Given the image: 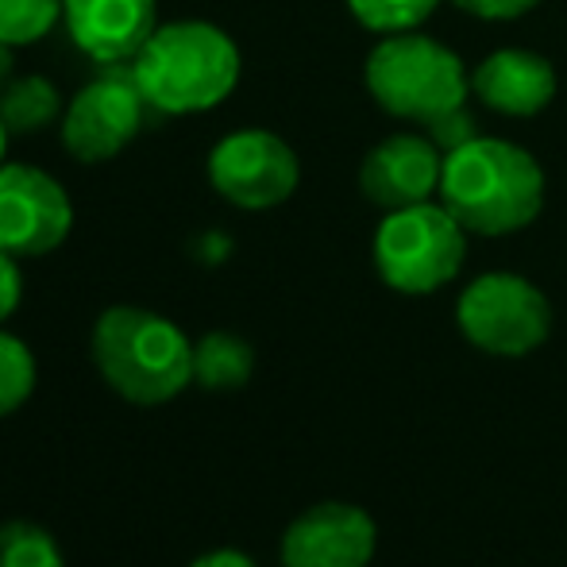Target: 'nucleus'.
<instances>
[{"label": "nucleus", "mask_w": 567, "mask_h": 567, "mask_svg": "<svg viewBox=\"0 0 567 567\" xmlns=\"http://www.w3.org/2000/svg\"><path fill=\"white\" fill-rule=\"evenodd\" d=\"M436 197L467 236H509L529 228L545 209V171L517 143L475 135L444 155Z\"/></svg>", "instance_id": "obj_1"}, {"label": "nucleus", "mask_w": 567, "mask_h": 567, "mask_svg": "<svg viewBox=\"0 0 567 567\" xmlns=\"http://www.w3.org/2000/svg\"><path fill=\"white\" fill-rule=\"evenodd\" d=\"M147 109L163 116H197L225 105L239 85V47L225 28L209 20L158 23L132 62Z\"/></svg>", "instance_id": "obj_2"}, {"label": "nucleus", "mask_w": 567, "mask_h": 567, "mask_svg": "<svg viewBox=\"0 0 567 567\" xmlns=\"http://www.w3.org/2000/svg\"><path fill=\"white\" fill-rule=\"evenodd\" d=\"M93 363L109 390L132 405H163L194 382V343L163 313L113 306L90 337Z\"/></svg>", "instance_id": "obj_3"}, {"label": "nucleus", "mask_w": 567, "mask_h": 567, "mask_svg": "<svg viewBox=\"0 0 567 567\" xmlns=\"http://www.w3.org/2000/svg\"><path fill=\"white\" fill-rule=\"evenodd\" d=\"M363 82L382 113L421 127L463 109L471 97V74L460 54L421 31L382 35L367 54Z\"/></svg>", "instance_id": "obj_4"}, {"label": "nucleus", "mask_w": 567, "mask_h": 567, "mask_svg": "<svg viewBox=\"0 0 567 567\" xmlns=\"http://www.w3.org/2000/svg\"><path fill=\"white\" fill-rule=\"evenodd\" d=\"M467 231L441 202L394 209L374 231V270L398 293H436L463 270Z\"/></svg>", "instance_id": "obj_5"}, {"label": "nucleus", "mask_w": 567, "mask_h": 567, "mask_svg": "<svg viewBox=\"0 0 567 567\" xmlns=\"http://www.w3.org/2000/svg\"><path fill=\"white\" fill-rule=\"evenodd\" d=\"M455 324L471 348L486 355L522 359L537 351L553 332V306L529 278L491 270L478 275L455 301Z\"/></svg>", "instance_id": "obj_6"}, {"label": "nucleus", "mask_w": 567, "mask_h": 567, "mask_svg": "<svg viewBox=\"0 0 567 567\" xmlns=\"http://www.w3.org/2000/svg\"><path fill=\"white\" fill-rule=\"evenodd\" d=\"M209 182L228 205L262 213L290 202L301 182V163L282 135L267 127H244L209 151Z\"/></svg>", "instance_id": "obj_7"}, {"label": "nucleus", "mask_w": 567, "mask_h": 567, "mask_svg": "<svg viewBox=\"0 0 567 567\" xmlns=\"http://www.w3.org/2000/svg\"><path fill=\"white\" fill-rule=\"evenodd\" d=\"M147 101L135 85L132 70L105 66L93 82H85L62 113V147L85 166H101L116 158L143 132Z\"/></svg>", "instance_id": "obj_8"}, {"label": "nucleus", "mask_w": 567, "mask_h": 567, "mask_svg": "<svg viewBox=\"0 0 567 567\" xmlns=\"http://www.w3.org/2000/svg\"><path fill=\"white\" fill-rule=\"evenodd\" d=\"M74 205L54 174L28 163H0V251L39 259L66 244Z\"/></svg>", "instance_id": "obj_9"}, {"label": "nucleus", "mask_w": 567, "mask_h": 567, "mask_svg": "<svg viewBox=\"0 0 567 567\" xmlns=\"http://www.w3.org/2000/svg\"><path fill=\"white\" fill-rule=\"evenodd\" d=\"M379 548V525L363 506L321 502L282 533V567H367Z\"/></svg>", "instance_id": "obj_10"}, {"label": "nucleus", "mask_w": 567, "mask_h": 567, "mask_svg": "<svg viewBox=\"0 0 567 567\" xmlns=\"http://www.w3.org/2000/svg\"><path fill=\"white\" fill-rule=\"evenodd\" d=\"M441 174L444 151L425 132H398L367 151L359 166V189L382 213H394L433 202L441 194Z\"/></svg>", "instance_id": "obj_11"}, {"label": "nucleus", "mask_w": 567, "mask_h": 567, "mask_svg": "<svg viewBox=\"0 0 567 567\" xmlns=\"http://www.w3.org/2000/svg\"><path fill=\"white\" fill-rule=\"evenodd\" d=\"M74 47L101 66H127L158 28V0H62Z\"/></svg>", "instance_id": "obj_12"}, {"label": "nucleus", "mask_w": 567, "mask_h": 567, "mask_svg": "<svg viewBox=\"0 0 567 567\" xmlns=\"http://www.w3.org/2000/svg\"><path fill=\"white\" fill-rule=\"evenodd\" d=\"M471 93L483 101L491 113L502 116H537L556 97V70L545 54L522 51V47H502L486 54L471 74Z\"/></svg>", "instance_id": "obj_13"}, {"label": "nucleus", "mask_w": 567, "mask_h": 567, "mask_svg": "<svg viewBox=\"0 0 567 567\" xmlns=\"http://www.w3.org/2000/svg\"><path fill=\"white\" fill-rule=\"evenodd\" d=\"M66 101L59 85L43 74H23L0 90V120L12 135H39L51 124H62Z\"/></svg>", "instance_id": "obj_14"}, {"label": "nucleus", "mask_w": 567, "mask_h": 567, "mask_svg": "<svg viewBox=\"0 0 567 567\" xmlns=\"http://www.w3.org/2000/svg\"><path fill=\"white\" fill-rule=\"evenodd\" d=\"M251 371H255V351H251V343L244 337H236V332H205V337L194 343L197 386L228 394V390L247 386Z\"/></svg>", "instance_id": "obj_15"}, {"label": "nucleus", "mask_w": 567, "mask_h": 567, "mask_svg": "<svg viewBox=\"0 0 567 567\" xmlns=\"http://www.w3.org/2000/svg\"><path fill=\"white\" fill-rule=\"evenodd\" d=\"M0 567H66V560L43 525L12 517L0 525Z\"/></svg>", "instance_id": "obj_16"}, {"label": "nucleus", "mask_w": 567, "mask_h": 567, "mask_svg": "<svg viewBox=\"0 0 567 567\" xmlns=\"http://www.w3.org/2000/svg\"><path fill=\"white\" fill-rule=\"evenodd\" d=\"M62 20V0H0V43L31 47Z\"/></svg>", "instance_id": "obj_17"}, {"label": "nucleus", "mask_w": 567, "mask_h": 567, "mask_svg": "<svg viewBox=\"0 0 567 567\" xmlns=\"http://www.w3.org/2000/svg\"><path fill=\"white\" fill-rule=\"evenodd\" d=\"M441 0H348V12L374 35H398L417 31Z\"/></svg>", "instance_id": "obj_18"}, {"label": "nucleus", "mask_w": 567, "mask_h": 567, "mask_svg": "<svg viewBox=\"0 0 567 567\" xmlns=\"http://www.w3.org/2000/svg\"><path fill=\"white\" fill-rule=\"evenodd\" d=\"M35 355L20 337L0 329V417L16 413L35 390Z\"/></svg>", "instance_id": "obj_19"}, {"label": "nucleus", "mask_w": 567, "mask_h": 567, "mask_svg": "<svg viewBox=\"0 0 567 567\" xmlns=\"http://www.w3.org/2000/svg\"><path fill=\"white\" fill-rule=\"evenodd\" d=\"M425 135L444 151V155H452V151H460L463 143L475 140L478 124H475V116L467 113V105H463V109H455V113H449V116L433 120V124L425 127Z\"/></svg>", "instance_id": "obj_20"}, {"label": "nucleus", "mask_w": 567, "mask_h": 567, "mask_svg": "<svg viewBox=\"0 0 567 567\" xmlns=\"http://www.w3.org/2000/svg\"><path fill=\"white\" fill-rule=\"evenodd\" d=\"M452 4L478 20H517V16H529L540 0H452Z\"/></svg>", "instance_id": "obj_21"}, {"label": "nucleus", "mask_w": 567, "mask_h": 567, "mask_svg": "<svg viewBox=\"0 0 567 567\" xmlns=\"http://www.w3.org/2000/svg\"><path fill=\"white\" fill-rule=\"evenodd\" d=\"M23 298V275H20V259L8 251H0V324L16 313Z\"/></svg>", "instance_id": "obj_22"}, {"label": "nucleus", "mask_w": 567, "mask_h": 567, "mask_svg": "<svg viewBox=\"0 0 567 567\" xmlns=\"http://www.w3.org/2000/svg\"><path fill=\"white\" fill-rule=\"evenodd\" d=\"M189 567H259L247 553H239V548H213V553L197 556Z\"/></svg>", "instance_id": "obj_23"}, {"label": "nucleus", "mask_w": 567, "mask_h": 567, "mask_svg": "<svg viewBox=\"0 0 567 567\" xmlns=\"http://www.w3.org/2000/svg\"><path fill=\"white\" fill-rule=\"evenodd\" d=\"M12 70H16V47L0 43V90H4L8 82H12Z\"/></svg>", "instance_id": "obj_24"}, {"label": "nucleus", "mask_w": 567, "mask_h": 567, "mask_svg": "<svg viewBox=\"0 0 567 567\" xmlns=\"http://www.w3.org/2000/svg\"><path fill=\"white\" fill-rule=\"evenodd\" d=\"M8 140H12V132L4 127V120H0V163L8 158Z\"/></svg>", "instance_id": "obj_25"}]
</instances>
